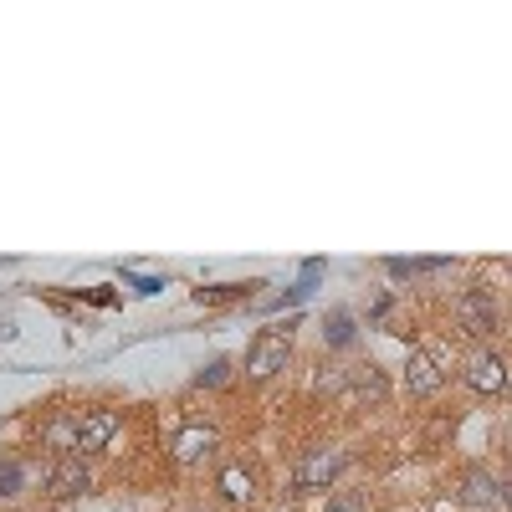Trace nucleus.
Instances as JSON below:
<instances>
[{
  "mask_svg": "<svg viewBox=\"0 0 512 512\" xmlns=\"http://www.w3.org/2000/svg\"><path fill=\"white\" fill-rule=\"evenodd\" d=\"M400 384H405L410 400H431V395H441L446 369L436 364L431 349H410V354H405V369H400Z\"/></svg>",
  "mask_w": 512,
  "mask_h": 512,
  "instance_id": "9d476101",
  "label": "nucleus"
},
{
  "mask_svg": "<svg viewBox=\"0 0 512 512\" xmlns=\"http://www.w3.org/2000/svg\"><path fill=\"white\" fill-rule=\"evenodd\" d=\"M123 436V410L118 405H88L77 410V456H103L113 441Z\"/></svg>",
  "mask_w": 512,
  "mask_h": 512,
  "instance_id": "39448f33",
  "label": "nucleus"
},
{
  "mask_svg": "<svg viewBox=\"0 0 512 512\" xmlns=\"http://www.w3.org/2000/svg\"><path fill=\"white\" fill-rule=\"evenodd\" d=\"M226 369H231V364H226V359H216L210 369H200V374H195V384H221V379H226Z\"/></svg>",
  "mask_w": 512,
  "mask_h": 512,
  "instance_id": "f3484780",
  "label": "nucleus"
},
{
  "mask_svg": "<svg viewBox=\"0 0 512 512\" xmlns=\"http://www.w3.org/2000/svg\"><path fill=\"white\" fill-rule=\"evenodd\" d=\"M451 318H456V333L477 338V344H492V333L502 328V308L487 287H461L451 303Z\"/></svg>",
  "mask_w": 512,
  "mask_h": 512,
  "instance_id": "f03ea898",
  "label": "nucleus"
},
{
  "mask_svg": "<svg viewBox=\"0 0 512 512\" xmlns=\"http://www.w3.org/2000/svg\"><path fill=\"white\" fill-rule=\"evenodd\" d=\"M41 487H47L52 502H82L93 492V466L82 456H52L47 472H41Z\"/></svg>",
  "mask_w": 512,
  "mask_h": 512,
  "instance_id": "423d86ee",
  "label": "nucleus"
},
{
  "mask_svg": "<svg viewBox=\"0 0 512 512\" xmlns=\"http://www.w3.org/2000/svg\"><path fill=\"white\" fill-rule=\"evenodd\" d=\"M456 497L466 512H507L502 507V477H492L487 466H466L456 477Z\"/></svg>",
  "mask_w": 512,
  "mask_h": 512,
  "instance_id": "1a4fd4ad",
  "label": "nucleus"
},
{
  "mask_svg": "<svg viewBox=\"0 0 512 512\" xmlns=\"http://www.w3.org/2000/svg\"><path fill=\"white\" fill-rule=\"evenodd\" d=\"M216 492H221V502L226 507H236V512H246V507H256L262 502V472H256L251 461H221V472H216Z\"/></svg>",
  "mask_w": 512,
  "mask_h": 512,
  "instance_id": "6e6552de",
  "label": "nucleus"
},
{
  "mask_svg": "<svg viewBox=\"0 0 512 512\" xmlns=\"http://www.w3.org/2000/svg\"><path fill=\"white\" fill-rule=\"evenodd\" d=\"M221 451V431L210 420H185L175 436H169V456H175L180 466H205V461H216Z\"/></svg>",
  "mask_w": 512,
  "mask_h": 512,
  "instance_id": "0eeeda50",
  "label": "nucleus"
},
{
  "mask_svg": "<svg viewBox=\"0 0 512 512\" xmlns=\"http://www.w3.org/2000/svg\"><path fill=\"white\" fill-rule=\"evenodd\" d=\"M384 400H390V384H384V374L374 364L349 369V390H344V400H338V405L359 410V405H384Z\"/></svg>",
  "mask_w": 512,
  "mask_h": 512,
  "instance_id": "f8f14e48",
  "label": "nucleus"
},
{
  "mask_svg": "<svg viewBox=\"0 0 512 512\" xmlns=\"http://www.w3.org/2000/svg\"><path fill=\"white\" fill-rule=\"evenodd\" d=\"M502 507H507V512H512V472H507V477H502Z\"/></svg>",
  "mask_w": 512,
  "mask_h": 512,
  "instance_id": "a211bd4d",
  "label": "nucleus"
},
{
  "mask_svg": "<svg viewBox=\"0 0 512 512\" xmlns=\"http://www.w3.org/2000/svg\"><path fill=\"white\" fill-rule=\"evenodd\" d=\"M390 512H410V507H390Z\"/></svg>",
  "mask_w": 512,
  "mask_h": 512,
  "instance_id": "6ab92c4d",
  "label": "nucleus"
},
{
  "mask_svg": "<svg viewBox=\"0 0 512 512\" xmlns=\"http://www.w3.org/2000/svg\"><path fill=\"white\" fill-rule=\"evenodd\" d=\"M323 338H328V344H349V338H354V328H349V313H344V308L333 313V328H323Z\"/></svg>",
  "mask_w": 512,
  "mask_h": 512,
  "instance_id": "dca6fc26",
  "label": "nucleus"
},
{
  "mask_svg": "<svg viewBox=\"0 0 512 512\" xmlns=\"http://www.w3.org/2000/svg\"><path fill=\"white\" fill-rule=\"evenodd\" d=\"M344 472H349V451L338 446V441H318V446H308V451H297V461H292V487H297V492H328Z\"/></svg>",
  "mask_w": 512,
  "mask_h": 512,
  "instance_id": "f257e3e1",
  "label": "nucleus"
},
{
  "mask_svg": "<svg viewBox=\"0 0 512 512\" xmlns=\"http://www.w3.org/2000/svg\"><path fill=\"white\" fill-rule=\"evenodd\" d=\"M344 390H349V369L344 364H323L313 374V400H344Z\"/></svg>",
  "mask_w": 512,
  "mask_h": 512,
  "instance_id": "4468645a",
  "label": "nucleus"
},
{
  "mask_svg": "<svg viewBox=\"0 0 512 512\" xmlns=\"http://www.w3.org/2000/svg\"><path fill=\"white\" fill-rule=\"evenodd\" d=\"M507 379H512V364H507V354L492 349V344L472 349V354H466V364H461V384H466L477 400H497V395L507 390Z\"/></svg>",
  "mask_w": 512,
  "mask_h": 512,
  "instance_id": "20e7f679",
  "label": "nucleus"
},
{
  "mask_svg": "<svg viewBox=\"0 0 512 512\" xmlns=\"http://www.w3.org/2000/svg\"><path fill=\"white\" fill-rule=\"evenodd\" d=\"M507 272H512V267H507Z\"/></svg>",
  "mask_w": 512,
  "mask_h": 512,
  "instance_id": "aec40b11",
  "label": "nucleus"
},
{
  "mask_svg": "<svg viewBox=\"0 0 512 512\" xmlns=\"http://www.w3.org/2000/svg\"><path fill=\"white\" fill-rule=\"evenodd\" d=\"M36 446L52 456H77V410H52L36 425Z\"/></svg>",
  "mask_w": 512,
  "mask_h": 512,
  "instance_id": "9b49d317",
  "label": "nucleus"
},
{
  "mask_svg": "<svg viewBox=\"0 0 512 512\" xmlns=\"http://www.w3.org/2000/svg\"><path fill=\"white\" fill-rule=\"evenodd\" d=\"M31 466H26V456H0V507L6 502H21L26 492H31Z\"/></svg>",
  "mask_w": 512,
  "mask_h": 512,
  "instance_id": "ddd939ff",
  "label": "nucleus"
},
{
  "mask_svg": "<svg viewBox=\"0 0 512 512\" xmlns=\"http://www.w3.org/2000/svg\"><path fill=\"white\" fill-rule=\"evenodd\" d=\"M323 512H369V497H359V492H333Z\"/></svg>",
  "mask_w": 512,
  "mask_h": 512,
  "instance_id": "2eb2a0df",
  "label": "nucleus"
},
{
  "mask_svg": "<svg viewBox=\"0 0 512 512\" xmlns=\"http://www.w3.org/2000/svg\"><path fill=\"white\" fill-rule=\"evenodd\" d=\"M292 364V328H262L246 349V384H267Z\"/></svg>",
  "mask_w": 512,
  "mask_h": 512,
  "instance_id": "7ed1b4c3",
  "label": "nucleus"
}]
</instances>
